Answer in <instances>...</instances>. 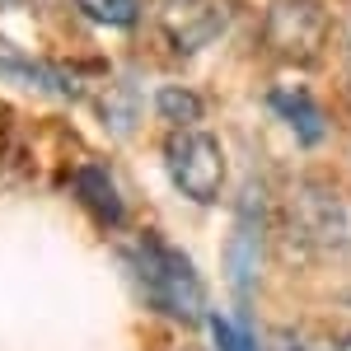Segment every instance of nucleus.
<instances>
[{
    "instance_id": "1",
    "label": "nucleus",
    "mask_w": 351,
    "mask_h": 351,
    "mask_svg": "<svg viewBox=\"0 0 351 351\" xmlns=\"http://www.w3.org/2000/svg\"><path fill=\"white\" fill-rule=\"evenodd\" d=\"M127 267H132L141 295L150 300V304H160L164 314H173V319H183V324H197V319L206 314L202 276L192 271V263L178 248L141 234V239L127 248Z\"/></svg>"
},
{
    "instance_id": "2",
    "label": "nucleus",
    "mask_w": 351,
    "mask_h": 351,
    "mask_svg": "<svg viewBox=\"0 0 351 351\" xmlns=\"http://www.w3.org/2000/svg\"><path fill=\"white\" fill-rule=\"evenodd\" d=\"M164 160H169L173 188L183 192V197H192V202H216L220 183H225V155H220V145L206 132L169 136Z\"/></svg>"
},
{
    "instance_id": "3",
    "label": "nucleus",
    "mask_w": 351,
    "mask_h": 351,
    "mask_svg": "<svg viewBox=\"0 0 351 351\" xmlns=\"http://www.w3.org/2000/svg\"><path fill=\"white\" fill-rule=\"evenodd\" d=\"M267 43L291 61H314L328 43V10L314 0H276L267 10Z\"/></svg>"
},
{
    "instance_id": "4",
    "label": "nucleus",
    "mask_w": 351,
    "mask_h": 351,
    "mask_svg": "<svg viewBox=\"0 0 351 351\" xmlns=\"http://www.w3.org/2000/svg\"><path fill=\"white\" fill-rule=\"evenodd\" d=\"M258 258H263V206H258V192L243 202L239 225H234V239H230V253H225V276L234 286V295H248L253 291V276H258Z\"/></svg>"
},
{
    "instance_id": "5",
    "label": "nucleus",
    "mask_w": 351,
    "mask_h": 351,
    "mask_svg": "<svg viewBox=\"0 0 351 351\" xmlns=\"http://www.w3.org/2000/svg\"><path fill=\"white\" fill-rule=\"evenodd\" d=\"M225 14L230 10L220 0H169L164 5V28L183 52H197L225 28Z\"/></svg>"
},
{
    "instance_id": "6",
    "label": "nucleus",
    "mask_w": 351,
    "mask_h": 351,
    "mask_svg": "<svg viewBox=\"0 0 351 351\" xmlns=\"http://www.w3.org/2000/svg\"><path fill=\"white\" fill-rule=\"evenodd\" d=\"M271 112H281V117L291 122V132L300 136V145H319L328 136L324 112L314 108V99L300 94V89H271Z\"/></svg>"
},
{
    "instance_id": "7",
    "label": "nucleus",
    "mask_w": 351,
    "mask_h": 351,
    "mask_svg": "<svg viewBox=\"0 0 351 351\" xmlns=\"http://www.w3.org/2000/svg\"><path fill=\"white\" fill-rule=\"evenodd\" d=\"M75 192H80V202L104 220V225H117V220H122V197H117V188H112L104 164H84L80 173H75Z\"/></svg>"
},
{
    "instance_id": "8",
    "label": "nucleus",
    "mask_w": 351,
    "mask_h": 351,
    "mask_svg": "<svg viewBox=\"0 0 351 351\" xmlns=\"http://www.w3.org/2000/svg\"><path fill=\"white\" fill-rule=\"evenodd\" d=\"M0 71H5V75H19V80L43 84V89H66V94H71V80H66L61 71L38 66V61H28L24 52H10V47H0Z\"/></svg>"
},
{
    "instance_id": "9",
    "label": "nucleus",
    "mask_w": 351,
    "mask_h": 351,
    "mask_svg": "<svg viewBox=\"0 0 351 351\" xmlns=\"http://www.w3.org/2000/svg\"><path fill=\"white\" fill-rule=\"evenodd\" d=\"M80 10L104 28H132L136 24V0H80Z\"/></svg>"
},
{
    "instance_id": "10",
    "label": "nucleus",
    "mask_w": 351,
    "mask_h": 351,
    "mask_svg": "<svg viewBox=\"0 0 351 351\" xmlns=\"http://www.w3.org/2000/svg\"><path fill=\"white\" fill-rule=\"evenodd\" d=\"M160 112L169 117V122H192V117L202 112V99L188 94V89H164L160 94Z\"/></svg>"
},
{
    "instance_id": "11",
    "label": "nucleus",
    "mask_w": 351,
    "mask_h": 351,
    "mask_svg": "<svg viewBox=\"0 0 351 351\" xmlns=\"http://www.w3.org/2000/svg\"><path fill=\"white\" fill-rule=\"evenodd\" d=\"M211 332H216V347L220 351H258L253 347V337H248V328L234 324V319H211Z\"/></svg>"
}]
</instances>
